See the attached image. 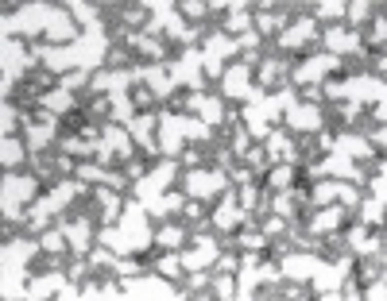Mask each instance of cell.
I'll list each match as a JSON object with an SVG mask.
<instances>
[{
  "label": "cell",
  "instance_id": "cell-1",
  "mask_svg": "<svg viewBox=\"0 0 387 301\" xmlns=\"http://www.w3.org/2000/svg\"><path fill=\"white\" fill-rule=\"evenodd\" d=\"M78 128H82V112H70L62 120V131H78Z\"/></svg>",
  "mask_w": 387,
  "mask_h": 301
}]
</instances>
